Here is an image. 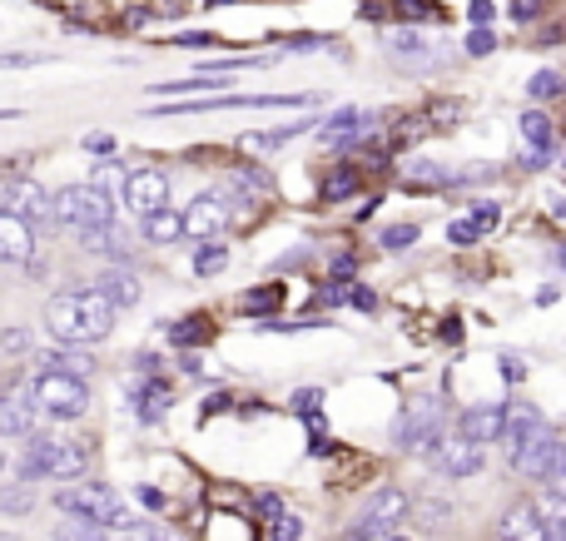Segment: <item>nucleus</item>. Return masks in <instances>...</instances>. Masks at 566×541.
I'll return each instance as SVG.
<instances>
[{
	"mask_svg": "<svg viewBox=\"0 0 566 541\" xmlns=\"http://www.w3.org/2000/svg\"><path fill=\"white\" fill-rule=\"evenodd\" d=\"M45 328H50V338H55L60 348L105 343L110 328H115V308H110L100 293H90V288H80V293H60V298L45 303Z\"/></svg>",
	"mask_w": 566,
	"mask_h": 541,
	"instance_id": "1",
	"label": "nucleus"
},
{
	"mask_svg": "<svg viewBox=\"0 0 566 541\" xmlns=\"http://www.w3.org/2000/svg\"><path fill=\"white\" fill-rule=\"evenodd\" d=\"M90 467L85 447L70 442V437H50V432H30L25 437V452H15V477L30 487L40 477H55V482H80Z\"/></svg>",
	"mask_w": 566,
	"mask_h": 541,
	"instance_id": "2",
	"label": "nucleus"
},
{
	"mask_svg": "<svg viewBox=\"0 0 566 541\" xmlns=\"http://www.w3.org/2000/svg\"><path fill=\"white\" fill-rule=\"evenodd\" d=\"M50 219L75 229V234H90V229L115 224V199L105 194V184H65L50 199Z\"/></svg>",
	"mask_w": 566,
	"mask_h": 541,
	"instance_id": "3",
	"label": "nucleus"
},
{
	"mask_svg": "<svg viewBox=\"0 0 566 541\" xmlns=\"http://www.w3.org/2000/svg\"><path fill=\"white\" fill-rule=\"evenodd\" d=\"M55 507H60L65 517H85V522H95V527H125V522H130L120 492L105 487V482H75V487L55 492Z\"/></svg>",
	"mask_w": 566,
	"mask_h": 541,
	"instance_id": "4",
	"label": "nucleus"
},
{
	"mask_svg": "<svg viewBox=\"0 0 566 541\" xmlns=\"http://www.w3.org/2000/svg\"><path fill=\"white\" fill-rule=\"evenodd\" d=\"M25 398L35 407V417H55V422H75L90 412V388L75 378H55V373H35Z\"/></svg>",
	"mask_w": 566,
	"mask_h": 541,
	"instance_id": "5",
	"label": "nucleus"
},
{
	"mask_svg": "<svg viewBox=\"0 0 566 541\" xmlns=\"http://www.w3.org/2000/svg\"><path fill=\"white\" fill-rule=\"evenodd\" d=\"M562 437H557V427H542L532 442H522L517 452H512V467L522 472V477H532V482H542V487H562Z\"/></svg>",
	"mask_w": 566,
	"mask_h": 541,
	"instance_id": "6",
	"label": "nucleus"
},
{
	"mask_svg": "<svg viewBox=\"0 0 566 541\" xmlns=\"http://www.w3.org/2000/svg\"><path fill=\"white\" fill-rule=\"evenodd\" d=\"M259 105H313V95H209V100H189V105H149L154 120L164 115H214V110H259Z\"/></svg>",
	"mask_w": 566,
	"mask_h": 541,
	"instance_id": "7",
	"label": "nucleus"
},
{
	"mask_svg": "<svg viewBox=\"0 0 566 541\" xmlns=\"http://www.w3.org/2000/svg\"><path fill=\"white\" fill-rule=\"evenodd\" d=\"M408 517V492H398V487H378L373 497H368V507H363V517L353 522V541H373L383 537V532H393L398 522Z\"/></svg>",
	"mask_w": 566,
	"mask_h": 541,
	"instance_id": "8",
	"label": "nucleus"
},
{
	"mask_svg": "<svg viewBox=\"0 0 566 541\" xmlns=\"http://www.w3.org/2000/svg\"><path fill=\"white\" fill-rule=\"evenodd\" d=\"M393 442L408 452H437L442 432H437V398H418L413 407H403V417L393 422Z\"/></svg>",
	"mask_w": 566,
	"mask_h": 541,
	"instance_id": "9",
	"label": "nucleus"
},
{
	"mask_svg": "<svg viewBox=\"0 0 566 541\" xmlns=\"http://www.w3.org/2000/svg\"><path fill=\"white\" fill-rule=\"evenodd\" d=\"M125 204H130V214H159V209H169V174H159V169H130L125 174Z\"/></svg>",
	"mask_w": 566,
	"mask_h": 541,
	"instance_id": "10",
	"label": "nucleus"
},
{
	"mask_svg": "<svg viewBox=\"0 0 566 541\" xmlns=\"http://www.w3.org/2000/svg\"><path fill=\"white\" fill-rule=\"evenodd\" d=\"M557 149H562L557 125H552L542 110H527V115H522V159H527V169H552Z\"/></svg>",
	"mask_w": 566,
	"mask_h": 541,
	"instance_id": "11",
	"label": "nucleus"
},
{
	"mask_svg": "<svg viewBox=\"0 0 566 541\" xmlns=\"http://www.w3.org/2000/svg\"><path fill=\"white\" fill-rule=\"evenodd\" d=\"M5 214H15L20 224H50V194L40 179L20 174L5 184Z\"/></svg>",
	"mask_w": 566,
	"mask_h": 541,
	"instance_id": "12",
	"label": "nucleus"
},
{
	"mask_svg": "<svg viewBox=\"0 0 566 541\" xmlns=\"http://www.w3.org/2000/svg\"><path fill=\"white\" fill-rule=\"evenodd\" d=\"M184 234H194L199 244L204 239H219L224 234V224H229V194H219V189H209V194H199L184 214Z\"/></svg>",
	"mask_w": 566,
	"mask_h": 541,
	"instance_id": "13",
	"label": "nucleus"
},
{
	"mask_svg": "<svg viewBox=\"0 0 566 541\" xmlns=\"http://www.w3.org/2000/svg\"><path fill=\"white\" fill-rule=\"evenodd\" d=\"M457 437H467L472 447H487L502 437V403H472L457 417Z\"/></svg>",
	"mask_w": 566,
	"mask_h": 541,
	"instance_id": "14",
	"label": "nucleus"
},
{
	"mask_svg": "<svg viewBox=\"0 0 566 541\" xmlns=\"http://www.w3.org/2000/svg\"><path fill=\"white\" fill-rule=\"evenodd\" d=\"M482 462H487V452L472 447L467 437H447V442H437V472H447V477H477Z\"/></svg>",
	"mask_w": 566,
	"mask_h": 541,
	"instance_id": "15",
	"label": "nucleus"
},
{
	"mask_svg": "<svg viewBox=\"0 0 566 541\" xmlns=\"http://www.w3.org/2000/svg\"><path fill=\"white\" fill-rule=\"evenodd\" d=\"M30 432H35V407L25 398V388H0V442L30 437Z\"/></svg>",
	"mask_w": 566,
	"mask_h": 541,
	"instance_id": "16",
	"label": "nucleus"
},
{
	"mask_svg": "<svg viewBox=\"0 0 566 541\" xmlns=\"http://www.w3.org/2000/svg\"><path fill=\"white\" fill-rule=\"evenodd\" d=\"M35 368L40 373H55V378H75V383H90V373H95V363H90V353H80V348H45L40 358H35Z\"/></svg>",
	"mask_w": 566,
	"mask_h": 541,
	"instance_id": "17",
	"label": "nucleus"
},
{
	"mask_svg": "<svg viewBox=\"0 0 566 541\" xmlns=\"http://www.w3.org/2000/svg\"><path fill=\"white\" fill-rule=\"evenodd\" d=\"M542 427H547V422H542V412H537L532 403H507L502 407V437H497V442H507V447L517 452V447L532 442Z\"/></svg>",
	"mask_w": 566,
	"mask_h": 541,
	"instance_id": "18",
	"label": "nucleus"
},
{
	"mask_svg": "<svg viewBox=\"0 0 566 541\" xmlns=\"http://www.w3.org/2000/svg\"><path fill=\"white\" fill-rule=\"evenodd\" d=\"M169 403H174V388H169L164 378H140V383L130 388V407H135V417H140L144 427L159 422V417L169 412Z\"/></svg>",
	"mask_w": 566,
	"mask_h": 541,
	"instance_id": "19",
	"label": "nucleus"
},
{
	"mask_svg": "<svg viewBox=\"0 0 566 541\" xmlns=\"http://www.w3.org/2000/svg\"><path fill=\"white\" fill-rule=\"evenodd\" d=\"M542 527H547V517H542V507L537 502H517V507H507V517L497 522V541H542Z\"/></svg>",
	"mask_w": 566,
	"mask_h": 541,
	"instance_id": "20",
	"label": "nucleus"
},
{
	"mask_svg": "<svg viewBox=\"0 0 566 541\" xmlns=\"http://www.w3.org/2000/svg\"><path fill=\"white\" fill-rule=\"evenodd\" d=\"M90 293H100L115 313H120V308H140V298H144L140 278H135V273H125V269H105L100 278H95V288H90Z\"/></svg>",
	"mask_w": 566,
	"mask_h": 541,
	"instance_id": "21",
	"label": "nucleus"
},
{
	"mask_svg": "<svg viewBox=\"0 0 566 541\" xmlns=\"http://www.w3.org/2000/svg\"><path fill=\"white\" fill-rule=\"evenodd\" d=\"M363 125H373V120H363V110H338V115H328L323 120V149H333V154H343V149H353L358 139H368V135H358Z\"/></svg>",
	"mask_w": 566,
	"mask_h": 541,
	"instance_id": "22",
	"label": "nucleus"
},
{
	"mask_svg": "<svg viewBox=\"0 0 566 541\" xmlns=\"http://www.w3.org/2000/svg\"><path fill=\"white\" fill-rule=\"evenodd\" d=\"M30 254H35L30 224H20L15 214L0 209V264H30Z\"/></svg>",
	"mask_w": 566,
	"mask_h": 541,
	"instance_id": "23",
	"label": "nucleus"
},
{
	"mask_svg": "<svg viewBox=\"0 0 566 541\" xmlns=\"http://www.w3.org/2000/svg\"><path fill=\"white\" fill-rule=\"evenodd\" d=\"M164 338L169 348H199L214 338V323L209 318H179V323H164Z\"/></svg>",
	"mask_w": 566,
	"mask_h": 541,
	"instance_id": "24",
	"label": "nucleus"
},
{
	"mask_svg": "<svg viewBox=\"0 0 566 541\" xmlns=\"http://www.w3.org/2000/svg\"><path fill=\"white\" fill-rule=\"evenodd\" d=\"M144 239L149 244H174V239H184V219L174 209H159V214L144 219Z\"/></svg>",
	"mask_w": 566,
	"mask_h": 541,
	"instance_id": "25",
	"label": "nucleus"
},
{
	"mask_svg": "<svg viewBox=\"0 0 566 541\" xmlns=\"http://www.w3.org/2000/svg\"><path fill=\"white\" fill-rule=\"evenodd\" d=\"M80 244H85L90 254H105V259H125V234H120L115 224H105V229H90V234H80Z\"/></svg>",
	"mask_w": 566,
	"mask_h": 541,
	"instance_id": "26",
	"label": "nucleus"
},
{
	"mask_svg": "<svg viewBox=\"0 0 566 541\" xmlns=\"http://www.w3.org/2000/svg\"><path fill=\"white\" fill-rule=\"evenodd\" d=\"M279 303H283V288L264 283V288H254V293H244V298H239V313H244V318H269Z\"/></svg>",
	"mask_w": 566,
	"mask_h": 541,
	"instance_id": "27",
	"label": "nucleus"
},
{
	"mask_svg": "<svg viewBox=\"0 0 566 541\" xmlns=\"http://www.w3.org/2000/svg\"><path fill=\"white\" fill-rule=\"evenodd\" d=\"M224 269H229V249H224L219 239H204L199 254H194V273H199V278H219Z\"/></svg>",
	"mask_w": 566,
	"mask_h": 541,
	"instance_id": "28",
	"label": "nucleus"
},
{
	"mask_svg": "<svg viewBox=\"0 0 566 541\" xmlns=\"http://www.w3.org/2000/svg\"><path fill=\"white\" fill-rule=\"evenodd\" d=\"M308 130V120H298V125H283V130H259V135H244V149H254V154H269V149H283L293 135H303Z\"/></svg>",
	"mask_w": 566,
	"mask_h": 541,
	"instance_id": "29",
	"label": "nucleus"
},
{
	"mask_svg": "<svg viewBox=\"0 0 566 541\" xmlns=\"http://www.w3.org/2000/svg\"><path fill=\"white\" fill-rule=\"evenodd\" d=\"M55 541H110V532H105V527H95V522H85V517H60Z\"/></svg>",
	"mask_w": 566,
	"mask_h": 541,
	"instance_id": "30",
	"label": "nucleus"
},
{
	"mask_svg": "<svg viewBox=\"0 0 566 541\" xmlns=\"http://www.w3.org/2000/svg\"><path fill=\"white\" fill-rule=\"evenodd\" d=\"M388 50H393V55H403V60H423L427 40L413 30V25H403V30H388Z\"/></svg>",
	"mask_w": 566,
	"mask_h": 541,
	"instance_id": "31",
	"label": "nucleus"
},
{
	"mask_svg": "<svg viewBox=\"0 0 566 541\" xmlns=\"http://www.w3.org/2000/svg\"><path fill=\"white\" fill-rule=\"evenodd\" d=\"M557 95H562V75H557V70H537V75L527 80V100H532V105H552Z\"/></svg>",
	"mask_w": 566,
	"mask_h": 541,
	"instance_id": "32",
	"label": "nucleus"
},
{
	"mask_svg": "<svg viewBox=\"0 0 566 541\" xmlns=\"http://www.w3.org/2000/svg\"><path fill=\"white\" fill-rule=\"evenodd\" d=\"M0 512H5V517H25V512H35V492H30L25 482L0 487Z\"/></svg>",
	"mask_w": 566,
	"mask_h": 541,
	"instance_id": "33",
	"label": "nucleus"
},
{
	"mask_svg": "<svg viewBox=\"0 0 566 541\" xmlns=\"http://www.w3.org/2000/svg\"><path fill=\"white\" fill-rule=\"evenodd\" d=\"M497 219H502V209H497V204H472L462 224H467V229L482 239V234H492V229H497Z\"/></svg>",
	"mask_w": 566,
	"mask_h": 541,
	"instance_id": "34",
	"label": "nucleus"
},
{
	"mask_svg": "<svg viewBox=\"0 0 566 541\" xmlns=\"http://www.w3.org/2000/svg\"><path fill=\"white\" fill-rule=\"evenodd\" d=\"M264 532H269V541H298V537H303V522H298V517L283 507V512H274V517H269V527H264Z\"/></svg>",
	"mask_w": 566,
	"mask_h": 541,
	"instance_id": "35",
	"label": "nucleus"
},
{
	"mask_svg": "<svg viewBox=\"0 0 566 541\" xmlns=\"http://www.w3.org/2000/svg\"><path fill=\"white\" fill-rule=\"evenodd\" d=\"M353 189H358V169H338V174L323 184V199H328V204H338V199H348Z\"/></svg>",
	"mask_w": 566,
	"mask_h": 541,
	"instance_id": "36",
	"label": "nucleus"
},
{
	"mask_svg": "<svg viewBox=\"0 0 566 541\" xmlns=\"http://www.w3.org/2000/svg\"><path fill=\"white\" fill-rule=\"evenodd\" d=\"M418 244V224H393L383 229V249H413Z\"/></svg>",
	"mask_w": 566,
	"mask_h": 541,
	"instance_id": "37",
	"label": "nucleus"
},
{
	"mask_svg": "<svg viewBox=\"0 0 566 541\" xmlns=\"http://www.w3.org/2000/svg\"><path fill=\"white\" fill-rule=\"evenodd\" d=\"M343 303H353L358 313H378V293H373V288H363V283H353V288L343 293Z\"/></svg>",
	"mask_w": 566,
	"mask_h": 541,
	"instance_id": "38",
	"label": "nucleus"
},
{
	"mask_svg": "<svg viewBox=\"0 0 566 541\" xmlns=\"http://www.w3.org/2000/svg\"><path fill=\"white\" fill-rule=\"evenodd\" d=\"M130 541H174L159 522H130Z\"/></svg>",
	"mask_w": 566,
	"mask_h": 541,
	"instance_id": "39",
	"label": "nucleus"
},
{
	"mask_svg": "<svg viewBox=\"0 0 566 541\" xmlns=\"http://www.w3.org/2000/svg\"><path fill=\"white\" fill-rule=\"evenodd\" d=\"M408 25H423V20H437V10L432 5H423V0H403V10H398Z\"/></svg>",
	"mask_w": 566,
	"mask_h": 541,
	"instance_id": "40",
	"label": "nucleus"
},
{
	"mask_svg": "<svg viewBox=\"0 0 566 541\" xmlns=\"http://www.w3.org/2000/svg\"><path fill=\"white\" fill-rule=\"evenodd\" d=\"M30 343H25V328H5L0 333V353H10V358H20Z\"/></svg>",
	"mask_w": 566,
	"mask_h": 541,
	"instance_id": "41",
	"label": "nucleus"
},
{
	"mask_svg": "<svg viewBox=\"0 0 566 541\" xmlns=\"http://www.w3.org/2000/svg\"><path fill=\"white\" fill-rule=\"evenodd\" d=\"M492 0H472V10H467V20H472V30H492Z\"/></svg>",
	"mask_w": 566,
	"mask_h": 541,
	"instance_id": "42",
	"label": "nucleus"
},
{
	"mask_svg": "<svg viewBox=\"0 0 566 541\" xmlns=\"http://www.w3.org/2000/svg\"><path fill=\"white\" fill-rule=\"evenodd\" d=\"M492 45H497L492 30H472V35H467V55H492Z\"/></svg>",
	"mask_w": 566,
	"mask_h": 541,
	"instance_id": "43",
	"label": "nucleus"
},
{
	"mask_svg": "<svg viewBox=\"0 0 566 541\" xmlns=\"http://www.w3.org/2000/svg\"><path fill=\"white\" fill-rule=\"evenodd\" d=\"M537 15H542V0H512V20L517 25H532Z\"/></svg>",
	"mask_w": 566,
	"mask_h": 541,
	"instance_id": "44",
	"label": "nucleus"
},
{
	"mask_svg": "<svg viewBox=\"0 0 566 541\" xmlns=\"http://www.w3.org/2000/svg\"><path fill=\"white\" fill-rule=\"evenodd\" d=\"M135 497H140L149 512H164V492H159V487H135Z\"/></svg>",
	"mask_w": 566,
	"mask_h": 541,
	"instance_id": "45",
	"label": "nucleus"
},
{
	"mask_svg": "<svg viewBox=\"0 0 566 541\" xmlns=\"http://www.w3.org/2000/svg\"><path fill=\"white\" fill-rule=\"evenodd\" d=\"M353 269H358L353 254H338V259H333V278H353Z\"/></svg>",
	"mask_w": 566,
	"mask_h": 541,
	"instance_id": "46",
	"label": "nucleus"
},
{
	"mask_svg": "<svg viewBox=\"0 0 566 541\" xmlns=\"http://www.w3.org/2000/svg\"><path fill=\"white\" fill-rule=\"evenodd\" d=\"M85 149H90V154H110V149H115V139H110V135H90V139H85Z\"/></svg>",
	"mask_w": 566,
	"mask_h": 541,
	"instance_id": "47",
	"label": "nucleus"
},
{
	"mask_svg": "<svg viewBox=\"0 0 566 541\" xmlns=\"http://www.w3.org/2000/svg\"><path fill=\"white\" fill-rule=\"evenodd\" d=\"M502 368H507V383H522V378H527V373H522V358H512V353L502 358Z\"/></svg>",
	"mask_w": 566,
	"mask_h": 541,
	"instance_id": "48",
	"label": "nucleus"
},
{
	"mask_svg": "<svg viewBox=\"0 0 566 541\" xmlns=\"http://www.w3.org/2000/svg\"><path fill=\"white\" fill-rule=\"evenodd\" d=\"M259 512H264V517H274V512H283V502L274 497V492H259Z\"/></svg>",
	"mask_w": 566,
	"mask_h": 541,
	"instance_id": "49",
	"label": "nucleus"
},
{
	"mask_svg": "<svg viewBox=\"0 0 566 541\" xmlns=\"http://www.w3.org/2000/svg\"><path fill=\"white\" fill-rule=\"evenodd\" d=\"M5 65H35V55H0V70Z\"/></svg>",
	"mask_w": 566,
	"mask_h": 541,
	"instance_id": "50",
	"label": "nucleus"
},
{
	"mask_svg": "<svg viewBox=\"0 0 566 541\" xmlns=\"http://www.w3.org/2000/svg\"><path fill=\"white\" fill-rule=\"evenodd\" d=\"M5 120H15V115H10V110H0V125H5Z\"/></svg>",
	"mask_w": 566,
	"mask_h": 541,
	"instance_id": "51",
	"label": "nucleus"
},
{
	"mask_svg": "<svg viewBox=\"0 0 566 541\" xmlns=\"http://www.w3.org/2000/svg\"><path fill=\"white\" fill-rule=\"evenodd\" d=\"M5 457H10V452H5V442H0V467H5Z\"/></svg>",
	"mask_w": 566,
	"mask_h": 541,
	"instance_id": "52",
	"label": "nucleus"
},
{
	"mask_svg": "<svg viewBox=\"0 0 566 541\" xmlns=\"http://www.w3.org/2000/svg\"><path fill=\"white\" fill-rule=\"evenodd\" d=\"M0 541H15V537H10V532H5V537H0Z\"/></svg>",
	"mask_w": 566,
	"mask_h": 541,
	"instance_id": "53",
	"label": "nucleus"
},
{
	"mask_svg": "<svg viewBox=\"0 0 566 541\" xmlns=\"http://www.w3.org/2000/svg\"><path fill=\"white\" fill-rule=\"evenodd\" d=\"M388 541H408V537H388Z\"/></svg>",
	"mask_w": 566,
	"mask_h": 541,
	"instance_id": "54",
	"label": "nucleus"
}]
</instances>
